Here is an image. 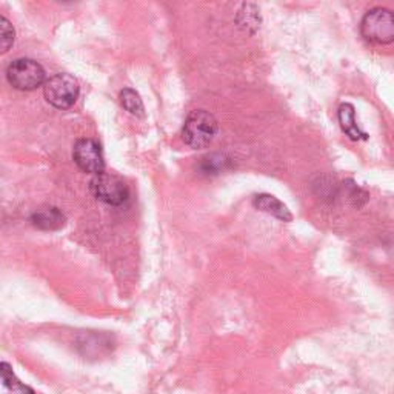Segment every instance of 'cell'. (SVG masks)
I'll use <instances>...</instances> for the list:
<instances>
[{
	"mask_svg": "<svg viewBox=\"0 0 394 394\" xmlns=\"http://www.w3.org/2000/svg\"><path fill=\"white\" fill-rule=\"evenodd\" d=\"M44 94L49 105L59 108V110H66L77 101L79 84L71 74H56L45 82Z\"/></svg>",
	"mask_w": 394,
	"mask_h": 394,
	"instance_id": "cell-4",
	"label": "cell"
},
{
	"mask_svg": "<svg viewBox=\"0 0 394 394\" xmlns=\"http://www.w3.org/2000/svg\"><path fill=\"white\" fill-rule=\"evenodd\" d=\"M253 5L250 4H245L242 5V8L245 9V11H239V19L243 17V21L239 22V25L243 28V29H250L251 26H254V29H258V26H261V16L258 14V9H256V6L253 8V11H250Z\"/></svg>",
	"mask_w": 394,
	"mask_h": 394,
	"instance_id": "cell-13",
	"label": "cell"
},
{
	"mask_svg": "<svg viewBox=\"0 0 394 394\" xmlns=\"http://www.w3.org/2000/svg\"><path fill=\"white\" fill-rule=\"evenodd\" d=\"M253 205L258 210H261L263 213H268L283 222H291V219H293V214L290 213L288 206L282 203L278 197H274L271 194H256L253 199Z\"/></svg>",
	"mask_w": 394,
	"mask_h": 394,
	"instance_id": "cell-7",
	"label": "cell"
},
{
	"mask_svg": "<svg viewBox=\"0 0 394 394\" xmlns=\"http://www.w3.org/2000/svg\"><path fill=\"white\" fill-rule=\"evenodd\" d=\"M90 190L97 201L113 206L123 205L130 197V190H128V185L123 179L111 173H101L94 176L90 182Z\"/></svg>",
	"mask_w": 394,
	"mask_h": 394,
	"instance_id": "cell-5",
	"label": "cell"
},
{
	"mask_svg": "<svg viewBox=\"0 0 394 394\" xmlns=\"http://www.w3.org/2000/svg\"><path fill=\"white\" fill-rule=\"evenodd\" d=\"M65 221H66L65 214L59 208H54V206L37 210L31 216V223L36 226V228L45 230V231L61 230L65 225Z\"/></svg>",
	"mask_w": 394,
	"mask_h": 394,
	"instance_id": "cell-8",
	"label": "cell"
},
{
	"mask_svg": "<svg viewBox=\"0 0 394 394\" xmlns=\"http://www.w3.org/2000/svg\"><path fill=\"white\" fill-rule=\"evenodd\" d=\"M339 122L342 130L348 134L350 139L353 141H360V139H367V133H363L359 130V126L356 123V113H354V106L350 103H343L339 108Z\"/></svg>",
	"mask_w": 394,
	"mask_h": 394,
	"instance_id": "cell-9",
	"label": "cell"
},
{
	"mask_svg": "<svg viewBox=\"0 0 394 394\" xmlns=\"http://www.w3.org/2000/svg\"><path fill=\"white\" fill-rule=\"evenodd\" d=\"M360 33L365 41L376 45H388L394 42V13L388 8H373L363 16Z\"/></svg>",
	"mask_w": 394,
	"mask_h": 394,
	"instance_id": "cell-2",
	"label": "cell"
},
{
	"mask_svg": "<svg viewBox=\"0 0 394 394\" xmlns=\"http://www.w3.org/2000/svg\"><path fill=\"white\" fill-rule=\"evenodd\" d=\"M216 134H218V121L214 119V116L205 110H196L186 117L182 139L186 145L197 150V148L208 146L214 141Z\"/></svg>",
	"mask_w": 394,
	"mask_h": 394,
	"instance_id": "cell-1",
	"label": "cell"
},
{
	"mask_svg": "<svg viewBox=\"0 0 394 394\" xmlns=\"http://www.w3.org/2000/svg\"><path fill=\"white\" fill-rule=\"evenodd\" d=\"M121 103L123 105L125 110L128 113H131L133 116H137V117L143 116L145 108H143L142 98L134 90H131V88H125V90L121 91Z\"/></svg>",
	"mask_w": 394,
	"mask_h": 394,
	"instance_id": "cell-11",
	"label": "cell"
},
{
	"mask_svg": "<svg viewBox=\"0 0 394 394\" xmlns=\"http://www.w3.org/2000/svg\"><path fill=\"white\" fill-rule=\"evenodd\" d=\"M225 157L223 156H218V154H211V156H206L202 159V170L203 173H216L221 170V166L223 168V163H225Z\"/></svg>",
	"mask_w": 394,
	"mask_h": 394,
	"instance_id": "cell-14",
	"label": "cell"
},
{
	"mask_svg": "<svg viewBox=\"0 0 394 394\" xmlns=\"http://www.w3.org/2000/svg\"><path fill=\"white\" fill-rule=\"evenodd\" d=\"M6 79L16 90L33 91L45 82V70L33 59H16L8 66Z\"/></svg>",
	"mask_w": 394,
	"mask_h": 394,
	"instance_id": "cell-3",
	"label": "cell"
},
{
	"mask_svg": "<svg viewBox=\"0 0 394 394\" xmlns=\"http://www.w3.org/2000/svg\"><path fill=\"white\" fill-rule=\"evenodd\" d=\"M0 374H2L0 394H36L31 388L24 385V383L14 376L11 367H9L6 362L0 365Z\"/></svg>",
	"mask_w": 394,
	"mask_h": 394,
	"instance_id": "cell-10",
	"label": "cell"
},
{
	"mask_svg": "<svg viewBox=\"0 0 394 394\" xmlns=\"http://www.w3.org/2000/svg\"><path fill=\"white\" fill-rule=\"evenodd\" d=\"M14 42V28L6 21V17H0V48L2 53H6Z\"/></svg>",
	"mask_w": 394,
	"mask_h": 394,
	"instance_id": "cell-12",
	"label": "cell"
},
{
	"mask_svg": "<svg viewBox=\"0 0 394 394\" xmlns=\"http://www.w3.org/2000/svg\"><path fill=\"white\" fill-rule=\"evenodd\" d=\"M73 159L79 168L85 173L97 176L105 170L102 146L93 139L77 141L73 150Z\"/></svg>",
	"mask_w": 394,
	"mask_h": 394,
	"instance_id": "cell-6",
	"label": "cell"
}]
</instances>
